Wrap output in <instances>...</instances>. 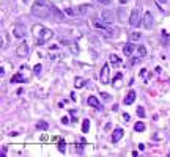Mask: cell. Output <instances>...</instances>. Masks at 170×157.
I'll return each mask as SVG.
<instances>
[{"label": "cell", "mask_w": 170, "mask_h": 157, "mask_svg": "<svg viewBox=\"0 0 170 157\" xmlns=\"http://www.w3.org/2000/svg\"><path fill=\"white\" fill-rule=\"evenodd\" d=\"M51 8H52V7H51ZM51 8L47 7L46 0H36V2L33 3V7H32L30 13L33 14V16H36V17L46 19V17H49V11H51Z\"/></svg>", "instance_id": "obj_1"}, {"label": "cell", "mask_w": 170, "mask_h": 157, "mask_svg": "<svg viewBox=\"0 0 170 157\" xmlns=\"http://www.w3.org/2000/svg\"><path fill=\"white\" fill-rule=\"evenodd\" d=\"M33 33L36 35V36H40V44H43L44 41H47V39H51L52 36H54V33H52L51 30H47V28L41 27V25H33Z\"/></svg>", "instance_id": "obj_2"}, {"label": "cell", "mask_w": 170, "mask_h": 157, "mask_svg": "<svg viewBox=\"0 0 170 157\" xmlns=\"http://www.w3.org/2000/svg\"><path fill=\"white\" fill-rule=\"evenodd\" d=\"M129 24L132 25V27H137V25H140V11H139V8H134V10L131 11Z\"/></svg>", "instance_id": "obj_3"}, {"label": "cell", "mask_w": 170, "mask_h": 157, "mask_svg": "<svg viewBox=\"0 0 170 157\" xmlns=\"http://www.w3.org/2000/svg\"><path fill=\"white\" fill-rule=\"evenodd\" d=\"M142 24H143V27L148 28V30H150V28H153V25H154V22H153V14H151L150 11H146V13H145Z\"/></svg>", "instance_id": "obj_4"}, {"label": "cell", "mask_w": 170, "mask_h": 157, "mask_svg": "<svg viewBox=\"0 0 170 157\" xmlns=\"http://www.w3.org/2000/svg\"><path fill=\"white\" fill-rule=\"evenodd\" d=\"M101 19L105 22V24H112L113 21H115V17H113V13L110 10H104L101 13Z\"/></svg>", "instance_id": "obj_5"}, {"label": "cell", "mask_w": 170, "mask_h": 157, "mask_svg": "<svg viewBox=\"0 0 170 157\" xmlns=\"http://www.w3.org/2000/svg\"><path fill=\"white\" fill-rule=\"evenodd\" d=\"M99 80H101V83H109V65L102 66V71H101V75H99Z\"/></svg>", "instance_id": "obj_6"}, {"label": "cell", "mask_w": 170, "mask_h": 157, "mask_svg": "<svg viewBox=\"0 0 170 157\" xmlns=\"http://www.w3.org/2000/svg\"><path fill=\"white\" fill-rule=\"evenodd\" d=\"M13 33H14V36H16V38H24V36H25V28H24V25L16 24V25H14Z\"/></svg>", "instance_id": "obj_7"}, {"label": "cell", "mask_w": 170, "mask_h": 157, "mask_svg": "<svg viewBox=\"0 0 170 157\" xmlns=\"http://www.w3.org/2000/svg\"><path fill=\"white\" fill-rule=\"evenodd\" d=\"M16 54L19 55V57H25V55L28 54V46H27V43H22V44H19V46H17Z\"/></svg>", "instance_id": "obj_8"}, {"label": "cell", "mask_w": 170, "mask_h": 157, "mask_svg": "<svg viewBox=\"0 0 170 157\" xmlns=\"http://www.w3.org/2000/svg\"><path fill=\"white\" fill-rule=\"evenodd\" d=\"M123 133H125V132H123V129H120V127H117V129L113 130V133H112V141H113V143H117V141L121 138Z\"/></svg>", "instance_id": "obj_9"}, {"label": "cell", "mask_w": 170, "mask_h": 157, "mask_svg": "<svg viewBox=\"0 0 170 157\" xmlns=\"http://www.w3.org/2000/svg\"><path fill=\"white\" fill-rule=\"evenodd\" d=\"M88 105L95 107V109H98V110H101V109H102V105L99 104V101L96 99L95 96H90V97H88Z\"/></svg>", "instance_id": "obj_10"}, {"label": "cell", "mask_w": 170, "mask_h": 157, "mask_svg": "<svg viewBox=\"0 0 170 157\" xmlns=\"http://www.w3.org/2000/svg\"><path fill=\"white\" fill-rule=\"evenodd\" d=\"M134 49H136V46L131 44V43H128V44H125V47H123V52H125V55H128V57H129V55L134 52Z\"/></svg>", "instance_id": "obj_11"}, {"label": "cell", "mask_w": 170, "mask_h": 157, "mask_svg": "<svg viewBox=\"0 0 170 157\" xmlns=\"http://www.w3.org/2000/svg\"><path fill=\"white\" fill-rule=\"evenodd\" d=\"M134 99H136V91H129V93H128V96L125 97V104H126V105H129V104L134 102Z\"/></svg>", "instance_id": "obj_12"}, {"label": "cell", "mask_w": 170, "mask_h": 157, "mask_svg": "<svg viewBox=\"0 0 170 157\" xmlns=\"http://www.w3.org/2000/svg\"><path fill=\"white\" fill-rule=\"evenodd\" d=\"M84 83H85V80L82 77H76V80H74V86H76V88H82Z\"/></svg>", "instance_id": "obj_13"}, {"label": "cell", "mask_w": 170, "mask_h": 157, "mask_svg": "<svg viewBox=\"0 0 170 157\" xmlns=\"http://www.w3.org/2000/svg\"><path fill=\"white\" fill-rule=\"evenodd\" d=\"M118 19H120V22H123L126 19V8H120L118 10Z\"/></svg>", "instance_id": "obj_14"}, {"label": "cell", "mask_w": 170, "mask_h": 157, "mask_svg": "<svg viewBox=\"0 0 170 157\" xmlns=\"http://www.w3.org/2000/svg\"><path fill=\"white\" fill-rule=\"evenodd\" d=\"M16 82H24V77H22V74H16L11 77V83H16Z\"/></svg>", "instance_id": "obj_15"}, {"label": "cell", "mask_w": 170, "mask_h": 157, "mask_svg": "<svg viewBox=\"0 0 170 157\" xmlns=\"http://www.w3.org/2000/svg\"><path fill=\"white\" fill-rule=\"evenodd\" d=\"M88 130H90V121H88V120H85L84 123H82V132L87 133Z\"/></svg>", "instance_id": "obj_16"}, {"label": "cell", "mask_w": 170, "mask_h": 157, "mask_svg": "<svg viewBox=\"0 0 170 157\" xmlns=\"http://www.w3.org/2000/svg\"><path fill=\"white\" fill-rule=\"evenodd\" d=\"M134 129H136V132H143V130H145V124H143L142 121H139V123H136Z\"/></svg>", "instance_id": "obj_17"}, {"label": "cell", "mask_w": 170, "mask_h": 157, "mask_svg": "<svg viewBox=\"0 0 170 157\" xmlns=\"http://www.w3.org/2000/svg\"><path fill=\"white\" fill-rule=\"evenodd\" d=\"M137 54H139L140 57H145V55H146V49H145V46H139V47H137Z\"/></svg>", "instance_id": "obj_18"}, {"label": "cell", "mask_w": 170, "mask_h": 157, "mask_svg": "<svg viewBox=\"0 0 170 157\" xmlns=\"http://www.w3.org/2000/svg\"><path fill=\"white\" fill-rule=\"evenodd\" d=\"M36 129H40V130L47 129V123H46V121H40V123L36 124Z\"/></svg>", "instance_id": "obj_19"}, {"label": "cell", "mask_w": 170, "mask_h": 157, "mask_svg": "<svg viewBox=\"0 0 170 157\" xmlns=\"http://www.w3.org/2000/svg\"><path fill=\"white\" fill-rule=\"evenodd\" d=\"M7 44H8V39H7V33L5 31H2V47H7Z\"/></svg>", "instance_id": "obj_20"}, {"label": "cell", "mask_w": 170, "mask_h": 157, "mask_svg": "<svg viewBox=\"0 0 170 157\" xmlns=\"http://www.w3.org/2000/svg\"><path fill=\"white\" fill-rule=\"evenodd\" d=\"M110 61H112L113 65H120V58L117 57V55H110Z\"/></svg>", "instance_id": "obj_21"}, {"label": "cell", "mask_w": 170, "mask_h": 157, "mask_svg": "<svg viewBox=\"0 0 170 157\" xmlns=\"http://www.w3.org/2000/svg\"><path fill=\"white\" fill-rule=\"evenodd\" d=\"M58 149H60V152H65V141L63 140L58 141Z\"/></svg>", "instance_id": "obj_22"}, {"label": "cell", "mask_w": 170, "mask_h": 157, "mask_svg": "<svg viewBox=\"0 0 170 157\" xmlns=\"http://www.w3.org/2000/svg\"><path fill=\"white\" fill-rule=\"evenodd\" d=\"M137 115H139L140 118H143V116H145V110H143V107H139V109H137Z\"/></svg>", "instance_id": "obj_23"}, {"label": "cell", "mask_w": 170, "mask_h": 157, "mask_svg": "<svg viewBox=\"0 0 170 157\" xmlns=\"http://www.w3.org/2000/svg\"><path fill=\"white\" fill-rule=\"evenodd\" d=\"M87 8H88L87 5H82V7H79V13H80V14L87 13Z\"/></svg>", "instance_id": "obj_24"}, {"label": "cell", "mask_w": 170, "mask_h": 157, "mask_svg": "<svg viewBox=\"0 0 170 157\" xmlns=\"http://www.w3.org/2000/svg\"><path fill=\"white\" fill-rule=\"evenodd\" d=\"M52 10L55 11V14H57V16L60 17V19H61V17H63V13H61V11H58V10H57V8H55V7H52Z\"/></svg>", "instance_id": "obj_25"}, {"label": "cell", "mask_w": 170, "mask_h": 157, "mask_svg": "<svg viewBox=\"0 0 170 157\" xmlns=\"http://www.w3.org/2000/svg\"><path fill=\"white\" fill-rule=\"evenodd\" d=\"M33 71H35V74H40V72H41V65H36V66H35V69H33Z\"/></svg>", "instance_id": "obj_26"}, {"label": "cell", "mask_w": 170, "mask_h": 157, "mask_svg": "<svg viewBox=\"0 0 170 157\" xmlns=\"http://www.w3.org/2000/svg\"><path fill=\"white\" fill-rule=\"evenodd\" d=\"M131 38H132V39H139L140 35H139V33H132V35H131Z\"/></svg>", "instance_id": "obj_27"}, {"label": "cell", "mask_w": 170, "mask_h": 157, "mask_svg": "<svg viewBox=\"0 0 170 157\" xmlns=\"http://www.w3.org/2000/svg\"><path fill=\"white\" fill-rule=\"evenodd\" d=\"M101 96H102V99H105V101H107V99H109V97H110V96H109V94H107V93H102V94H101Z\"/></svg>", "instance_id": "obj_28"}, {"label": "cell", "mask_w": 170, "mask_h": 157, "mask_svg": "<svg viewBox=\"0 0 170 157\" xmlns=\"http://www.w3.org/2000/svg\"><path fill=\"white\" fill-rule=\"evenodd\" d=\"M99 3H104V5H107V3H110V0H98Z\"/></svg>", "instance_id": "obj_29"}, {"label": "cell", "mask_w": 170, "mask_h": 157, "mask_svg": "<svg viewBox=\"0 0 170 157\" xmlns=\"http://www.w3.org/2000/svg\"><path fill=\"white\" fill-rule=\"evenodd\" d=\"M61 123H63V124H68L69 121H68V118H66V116H65V118H61Z\"/></svg>", "instance_id": "obj_30"}, {"label": "cell", "mask_w": 170, "mask_h": 157, "mask_svg": "<svg viewBox=\"0 0 170 157\" xmlns=\"http://www.w3.org/2000/svg\"><path fill=\"white\" fill-rule=\"evenodd\" d=\"M2 154H3V156L7 154V146H3V148H2Z\"/></svg>", "instance_id": "obj_31"}, {"label": "cell", "mask_w": 170, "mask_h": 157, "mask_svg": "<svg viewBox=\"0 0 170 157\" xmlns=\"http://www.w3.org/2000/svg\"><path fill=\"white\" fill-rule=\"evenodd\" d=\"M128 2H129V0H120V3H121V5H125V3H128Z\"/></svg>", "instance_id": "obj_32"}, {"label": "cell", "mask_w": 170, "mask_h": 157, "mask_svg": "<svg viewBox=\"0 0 170 157\" xmlns=\"http://www.w3.org/2000/svg\"><path fill=\"white\" fill-rule=\"evenodd\" d=\"M159 2H161V3H165V2H167V0H159Z\"/></svg>", "instance_id": "obj_33"}, {"label": "cell", "mask_w": 170, "mask_h": 157, "mask_svg": "<svg viewBox=\"0 0 170 157\" xmlns=\"http://www.w3.org/2000/svg\"><path fill=\"white\" fill-rule=\"evenodd\" d=\"M24 2H25V3H28V0H24Z\"/></svg>", "instance_id": "obj_34"}]
</instances>
